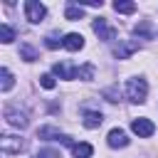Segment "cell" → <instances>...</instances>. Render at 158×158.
Instances as JSON below:
<instances>
[{"label": "cell", "mask_w": 158, "mask_h": 158, "mask_svg": "<svg viewBox=\"0 0 158 158\" xmlns=\"http://www.w3.org/2000/svg\"><path fill=\"white\" fill-rule=\"evenodd\" d=\"M126 96H128V101H133V104H143L146 96H148V84H146V79H141V77L128 79V84H126Z\"/></svg>", "instance_id": "cell-1"}, {"label": "cell", "mask_w": 158, "mask_h": 158, "mask_svg": "<svg viewBox=\"0 0 158 158\" xmlns=\"http://www.w3.org/2000/svg\"><path fill=\"white\" fill-rule=\"evenodd\" d=\"M20 57L27 59V62H35V59H37V52H35L30 44H22V47H20Z\"/></svg>", "instance_id": "cell-18"}, {"label": "cell", "mask_w": 158, "mask_h": 158, "mask_svg": "<svg viewBox=\"0 0 158 158\" xmlns=\"http://www.w3.org/2000/svg\"><path fill=\"white\" fill-rule=\"evenodd\" d=\"M64 17L72 20V22H74V20H81V17H84V7H81V5H67Z\"/></svg>", "instance_id": "cell-12"}, {"label": "cell", "mask_w": 158, "mask_h": 158, "mask_svg": "<svg viewBox=\"0 0 158 158\" xmlns=\"http://www.w3.org/2000/svg\"><path fill=\"white\" fill-rule=\"evenodd\" d=\"M40 84H42L44 89H54V86H57V81H54L52 74H42V77H40Z\"/></svg>", "instance_id": "cell-21"}, {"label": "cell", "mask_w": 158, "mask_h": 158, "mask_svg": "<svg viewBox=\"0 0 158 158\" xmlns=\"http://www.w3.org/2000/svg\"><path fill=\"white\" fill-rule=\"evenodd\" d=\"M0 40H2L5 44H10V42L15 40V30H12L10 25H0Z\"/></svg>", "instance_id": "cell-16"}, {"label": "cell", "mask_w": 158, "mask_h": 158, "mask_svg": "<svg viewBox=\"0 0 158 158\" xmlns=\"http://www.w3.org/2000/svg\"><path fill=\"white\" fill-rule=\"evenodd\" d=\"M72 153H74V158H91L94 146L91 143H74L72 146Z\"/></svg>", "instance_id": "cell-11"}, {"label": "cell", "mask_w": 158, "mask_h": 158, "mask_svg": "<svg viewBox=\"0 0 158 158\" xmlns=\"http://www.w3.org/2000/svg\"><path fill=\"white\" fill-rule=\"evenodd\" d=\"M54 74L59 77V79H74V69L69 67V64H54Z\"/></svg>", "instance_id": "cell-13"}, {"label": "cell", "mask_w": 158, "mask_h": 158, "mask_svg": "<svg viewBox=\"0 0 158 158\" xmlns=\"http://www.w3.org/2000/svg\"><path fill=\"white\" fill-rule=\"evenodd\" d=\"M106 143H109L111 148H126V146H128V136H126V131H121V128H111L109 136H106Z\"/></svg>", "instance_id": "cell-7"}, {"label": "cell", "mask_w": 158, "mask_h": 158, "mask_svg": "<svg viewBox=\"0 0 158 158\" xmlns=\"http://www.w3.org/2000/svg\"><path fill=\"white\" fill-rule=\"evenodd\" d=\"M94 32H96V35H99V40H104V42L116 40V30H114V27H109L104 17H96V20H94Z\"/></svg>", "instance_id": "cell-5"}, {"label": "cell", "mask_w": 158, "mask_h": 158, "mask_svg": "<svg viewBox=\"0 0 158 158\" xmlns=\"http://www.w3.org/2000/svg\"><path fill=\"white\" fill-rule=\"evenodd\" d=\"M5 118H7V123L15 126V128H25V126H27L25 114H20V111H15V109H7V111H5Z\"/></svg>", "instance_id": "cell-8"}, {"label": "cell", "mask_w": 158, "mask_h": 158, "mask_svg": "<svg viewBox=\"0 0 158 158\" xmlns=\"http://www.w3.org/2000/svg\"><path fill=\"white\" fill-rule=\"evenodd\" d=\"M101 121H104L101 111H86V114H84V126H86V128H99Z\"/></svg>", "instance_id": "cell-10"}, {"label": "cell", "mask_w": 158, "mask_h": 158, "mask_svg": "<svg viewBox=\"0 0 158 158\" xmlns=\"http://www.w3.org/2000/svg\"><path fill=\"white\" fill-rule=\"evenodd\" d=\"M12 81H15V79H12L10 69L2 67V84H0V89H2V91H10V89H12Z\"/></svg>", "instance_id": "cell-17"}, {"label": "cell", "mask_w": 158, "mask_h": 158, "mask_svg": "<svg viewBox=\"0 0 158 158\" xmlns=\"http://www.w3.org/2000/svg\"><path fill=\"white\" fill-rule=\"evenodd\" d=\"M133 52H138V42H136V40H123V42H118L116 49H114V54H116L118 59H128Z\"/></svg>", "instance_id": "cell-6"}, {"label": "cell", "mask_w": 158, "mask_h": 158, "mask_svg": "<svg viewBox=\"0 0 158 158\" xmlns=\"http://www.w3.org/2000/svg\"><path fill=\"white\" fill-rule=\"evenodd\" d=\"M25 148V143L17 138V136H2L0 138V151L5 153V156H12V153H20Z\"/></svg>", "instance_id": "cell-4"}, {"label": "cell", "mask_w": 158, "mask_h": 158, "mask_svg": "<svg viewBox=\"0 0 158 158\" xmlns=\"http://www.w3.org/2000/svg\"><path fill=\"white\" fill-rule=\"evenodd\" d=\"M84 47V37L81 35H77V32H69L67 37H64V49H69V52H77V49H81Z\"/></svg>", "instance_id": "cell-9"}, {"label": "cell", "mask_w": 158, "mask_h": 158, "mask_svg": "<svg viewBox=\"0 0 158 158\" xmlns=\"http://www.w3.org/2000/svg\"><path fill=\"white\" fill-rule=\"evenodd\" d=\"M44 15H47V7H44L42 2H37V0H27V2H25V17H27L32 25L42 22Z\"/></svg>", "instance_id": "cell-2"}, {"label": "cell", "mask_w": 158, "mask_h": 158, "mask_svg": "<svg viewBox=\"0 0 158 158\" xmlns=\"http://www.w3.org/2000/svg\"><path fill=\"white\" fill-rule=\"evenodd\" d=\"M74 79H94V67L91 64H84V67L74 69Z\"/></svg>", "instance_id": "cell-15"}, {"label": "cell", "mask_w": 158, "mask_h": 158, "mask_svg": "<svg viewBox=\"0 0 158 158\" xmlns=\"http://www.w3.org/2000/svg\"><path fill=\"white\" fill-rule=\"evenodd\" d=\"M133 32H136V35H141V37H151V25H148V20H143L141 25H136V27H133Z\"/></svg>", "instance_id": "cell-19"}, {"label": "cell", "mask_w": 158, "mask_h": 158, "mask_svg": "<svg viewBox=\"0 0 158 158\" xmlns=\"http://www.w3.org/2000/svg\"><path fill=\"white\" fill-rule=\"evenodd\" d=\"M114 10L121 12V15H131V12H136V2H121V0H116Z\"/></svg>", "instance_id": "cell-14"}, {"label": "cell", "mask_w": 158, "mask_h": 158, "mask_svg": "<svg viewBox=\"0 0 158 158\" xmlns=\"http://www.w3.org/2000/svg\"><path fill=\"white\" fill-rule=\"evenodd\" d=\"M44 44H47V47H49V49H57V47H59V44H62V47H64V40H59V37H57V35H47V37H44Z\"/></svg>", "instance_id": "cell-20"}, {"label": "cell", "mask_w": 158, "mask_h": 158, "mask_svg": "<svg viewBox=\"0 0 158 158\" xmlns=\"http://www.w3.org/2000/svg\"><path fill=\"white\" fill-rule=\"evenodd\" d=\"M131 131H133L138 138H148V136H153L156 126H153V121H148V118H133V121H131Z\"/></svg>", "instance_id": "cell-3"}, {"label": "cell", "mask_w": 158, "mask_h": 158, "mask_svg": "<svg viewBox=\"0 0 158 158\" xmlns=\"http://www.w3.org/2000/svg\"><path fill=\"white\" fill-rule=\"evenodd\" d=\"M37 158H62V153L54 151V148H42V151L37 153Z\"/></svg>", "instance_id": "cell-22"}]
</instances>
